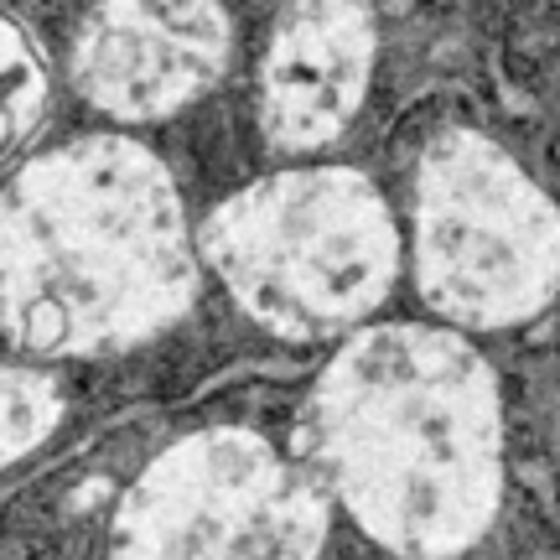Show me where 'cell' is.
<instances>
[{
	"label": "cell",
	"mask_w": 560,
	"mask_h": 560,
	"mask_svg": "<svg viewBox=\"0 0 560 560\" xmlns=\"http://www.w3.org/2000/svg\"><path fill=\"white\" fill-rule=\"evenodd\" d=\"M312 478L369 540L405 560H452L503 499V400L472 342L425 322L348 338L306 400Z\"/></svg>",
	"instance_id": "6da1fadb"
},
{
	"label": "cell",
	"mask_w": 560,
	"mask_h": 560,
	"mask_svg": "<svg viewBox=\"0 0 560 560\" xmlns=\"http://www.w3.org/2000/svg\"><path fill=\"white\" fill-rule=\"evenodd\" d=\"M192 296L198 255L151 151L115 136L73 140L0 192V327L26 353L136 348Z\"/></svg>",
	"instance_id": "7a4b0ae2"
},
{
	"label": "cell",
	"mask_w": 560,
	"mask_h": 560,
	"mask_svg": "<svg viewBox=\"0 0 560 560\" xmlns=\"http://www.w3.org/2000/svg\"><path fill=\"white\" fill-rule=\"evenodd\" d=\"M202 260L280 338H332L363 322L400 276V223L348 166L249 182L202 223Z\"/></svg>",
	"instance_id": "3957f363"
},
{
	"label": "cell",
	"mask_w": 560,
	"mask_h": 560,
	"mask_svg": "<svg viewBox=\"0 0 560 560\" xmlns=\"http://www.w3.org/2000/svg\"><path fill=\"white\" fill-rule=\"evenodd\" d=\"M416 285L457 327H514L560 291V208L503 145L436 136L416 177Z\"/></svg>",
	"instance_id": "277c9868"
},
{
	"label": "cell",
	"mask_w": 560,
	"mask_h": 560,
	"mask_svg": "<svg viewBox=\"0 0 560 560\" xmlns=\"http://www.w3.org/2000/svg\"><path fill=\"white\" fill-rule=\"evenodd\" d=\"M327 540L322 482L255 431H198L125 488L115 560H317Z\"/></svg>",
	"instance_id": "5b68a950"
},
{
	"label": "cell",
	"mask_w": 560,
	"mask_h": 560,
	"mask_svg": "<svg viewBox=\"0 0 560 560\" xmlns=\"http://www.w3.org/2000/svg\"><path fill=\"white\" fill-rule=\"evenodd\" d=\"M229 62L219 0H104L83 21L73 79L120 120H161L192 104Z\"/></svg>",
	"instance_id": "8992f818"
},
{
	"label": "cell",
	"mask_w": 560,
	"mask_h": 560,
	"mask_svg": "<svg viewBox=\"0 0 560 560\" xmlns=\"http://www.w3.org/2000/svg\"><path fill=\"white\" fill-rule=\"evenodd\" d=\"M374 73V16L363 0H291L260 62V125L276 151L306 156L353 125Z\"/></svg>",
	"instance_id": "52a82bcc"
},
{
	"label": "cell",
	"mask_w": 560,
	"mask_h": 560,
	"mask_svg": "<svg viewBox=\"0 0 560 560\" xmlns=\"http://www.w3.org/2000/svg\"><path fill=\"white\" fill-rule=\"evenodd\" d=\"M42 104H47V79H42L37 52L21 37V26L0 16V161L32 136Z\"/></svg>",
	"instance_id": "ba28073f"
},
{
	"label": "cell",
	"mask_w": 560,
	"mask_h": 560,
	"mask_svg": "<svg viewBox=\"0 0 560 560\" xmlns=\"http://www.w3.org/2000/svg\"><path fill=\"white\" fill-rule=\"evenodd\" d=\"M62 416V395L47 374L32 369H0V467L26 457L32 446L52 436Z\"/></svg>",
	"instance_id": "9c48e42d"
}]
</instances>
